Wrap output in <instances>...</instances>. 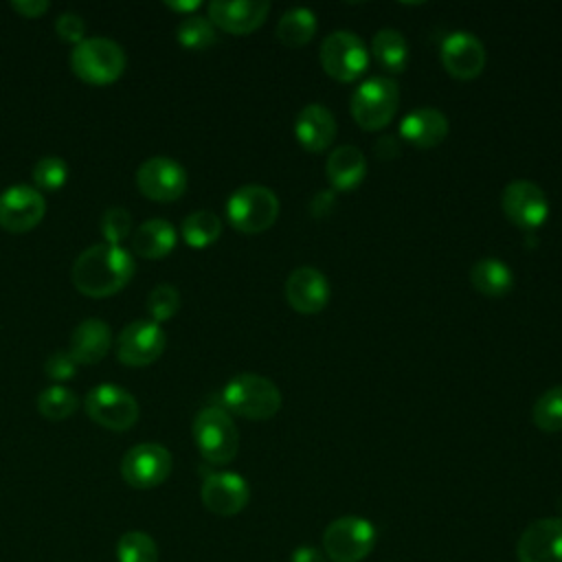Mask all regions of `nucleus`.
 Here are the masks:
<instances>
[{
  "label": "nucleus",
  "mask_w": 562,
  "mask_h": 562,
  "mask_svg": "<svg viewBox=\"0 0 562 562\" xmlns=\"http://www.w3.org/2000/svg\"><path fill=\"white\" fill-rule=\"evenodd\" d=\"M112 347V329L101 318L81 321L70 334L68 353L77 364H97L101 362Z\"/></svg>",
  "instance_id": "obj_22"
},
{
  "label": "nucleus",
  "mask_w": 562,
  "mask_h": 562,
  "mask_svg": "<svg viewBox=\"0 0 562 562\" xmlns=\"http://www.w3.org/2000/svg\"><path fill=\"white\" fill-rule=\"evenodd\" d=\"M165 345L162 327L151 318H138L119 331L116 358L127 367H147L162 356Z\"/></svg>",
  "instance_id": "obj_12"
},
{
  "label": "nucleus",
  "mask_w": 562,
  "mask_h": 562,
  "mask_svg": "<svg viewBox=\"0 0 562 562\" xmlns=\"http://www.w3.org/2000/svg\"><path fill=\"white\" fill-rule=\"evenodd\" d=\"M44 373H46L50 380L64 382V380L75 378V373H77V362H75V358L68 353V349H57V351H53V353L46 358V362H44Z\"/></svg>",
  "instance_id": "obj_37"
},
{
  "label": "nucleus",
  "mask_w": 562,
  "mask_h": 562,
  "mask_svg": "<svg viewBox=\"0 0 562 562\" xmlns=\"http://www.w3.org/2000/svg\"><path fill=\"white\" fill-rule=\"evenodd\" d=\"M132 228V215L123 206H112L101 215V235L108 244H121Z\"/></svg>",
  "instance_id": "obj_35"
},
{
  "label": "nucleus",
  "mask_w": 562,
  "mask_h": 562,
  "mask_svg": "<svg viewBox=\"0 0 562 562\" xmlns=\"http://www.w3.org/2000/svg\"><path fill=\"white\" fill-rule=\"evenodd\" d=\"M169 9H173V11H180V13H187V15H191L195 9H200L202 7V2L200 0H184V2H180V0H167L165 2Z\"/></svg>",
  "instance_id": "obj_42"
},
{
  "label": "nucleus",
  "mask_w": 562,
  "mask_h": 562,
  "mask_svg": "<svg viewBox=\"0 0 562 562\" xmlns=\"http://www.w3.org/2000/svg\"><path fill=\"white\" fill-rule=\"evenodd\" d=\"M375 154L384 160L389 158H395L400 154V145H397V138L395 136H384L375 143Z\"/></svg>",
  "instance_id": "obj_41"
},
{
  "label": "nucleus",
  "mask_w": 562,
  "mask_h": 562,
  "mask_svg": "<svg viewBox=\"0 0 562 562\" xmlns=\"http://www.w3.org/2000/svg\"><path fill=\"white\" fill-rule=\"evenodd\" d=\"M371 53L389 72H402L408 64V42L397 29H380L371 40Z\"/></svg>",
  "instance_id": "obj_27"
},
{
  "label": "nucleus",
  "mask_w": 562,
  "mask_h": 562,
  "mask_svg": "<svg viewBox=\"0 0 562 562\" xmlns=\"http://www.w3.org/2000/svg\"><path fill=\"white\" fill-rule=\"evenodd\" d=\"M125 50L110 37H86L70 53L72 72L92 86L114 83L125 72Z\"/></svg>",
  "instance_id": "obj_4"
},
{
  "label": "nucleus",
  "mask_w": 562,
  "mask_h": 562,
  "mask_svg": "<svg viewBox=\"0 0 562 562\" xmlns=\"http://www.w3.org/2000/svg\"><path fill=\"white\" fill-rule=\"evenodd\" d=\"M470 283L479 294L487 299H501L514 288V272L503 259L483 257L472 263Z\"/></svg>",
  "instance_id": "obj_25"
},
{
  "label": "nucleus",
  "mask_w": 562,
  "mask_h": 562,
  "mask_svg": "<svg viewBox=\"0 0 562 562\" xmlns=\"http://www.w3.org/2000/svg\"><path fill=\"white\" fill-rule=\"evenodd\" d=\"M222 404L224 411H231L244 419L266 422L279 413L283 397L272 380L257 373H239L226 382Z\"/></svg>",
  "instance_id": "obj_2"
},
{
  "label": "nucleus",
  "mask_w": 562,
  "mask_h": 562,
  "mask_svg": "<svg viewBox=\"0 0 562 562\" xmlns=\"http://www.w3.org/2000/svg\"><path fill=\"white\" fill-rule=\"evenodd\" d=\"M290 562H327V558H325L323 549L303 544V547L294 549V553L290 555Z\"/></svg>",
  "instance_id": "obj_40"
},
{
  "label": "nucleus",
  "mask_w": 562,
  "mask_h": 562,
  "mask_svg": "<svg viewBox=\"0 0 562 562\" xmlns=\"http://www.w3.org/2000/svg\"><path fill=\"white\" fill-rule=\"evenodd\" d=\"M31 178H33L37 189H42V191H57L68 180V165L59 156H44V158H40L33 165Z\"/></svg>",
  "instance_id": "obj_33"
},
{
  "label": "nucleus",
  "mask_w": 562,
  "mask_h": 562,
  "mask_svg": "<svg viewBox=\"0 0 562 562\" xmlns=\"http://www.w3.org/2000/svg\"><path fill=\"white\" fill-rule=\"evenodd\" d=\"M329 281L312 266L294 268L285 279V301L299 314H318L329 303Z\"/></svg>",
  "instance_id": "obj_17"
},
{
  "label": "nucleus",
  "mask_w": 562,
  "mask_h": 562,
  "mask_svg": "<svg viewBox=\"0 0 562 562\" xmlns=\"http://www.w3.org/2000/svg\"><path fill=\"white\" fill-rule=\"evenodd\" d=\"M325 173L334 191H353L367 176L364 154L356 145H340L327 156Z\"/></svg>",
  "instance_id": "obj_23"
},
{
  "label": "nucleus",
  "mask_w": 562,
  "mask_h": 562,
  "mask_svg": "<svg viewBox=\"0 0 562 562\" xmlns=\"http://www.w3.org/2000/svg\"><path fill=\"white\" fill-rule=\"evenodd\" d=\"M400 105V88L389 77H371L362 81L351 94V116L358 127L375 132L386 127Z\"/></svg>",
  "instance_id": "obj_6"
},
{
  "label": "nucleus",
  "mask_w": 562,
  "mask_h": 562,
  "mask_svg": "<svg viewBox=\"0 0 562 562\" xmlns=\"http://www.w3.org/2000/svg\"><path fill=\"white\" fill-rule=\"evenodd\" d=\"M501 209L514 226L522 231H536L547 222L551 204L542 187L536 182L514 180L501 193Z\"/></svg>",
  "instance_id": "obj_11"
},
{
  "label": "nucleus",
  "mask_w": 562,
  "mask_h": 562,
  "mask_svg": "<svg viewBox=\"0 0 562 562\" xmlns=\"http://www.w3.org/2000/svg\"><path fill=\"white\" fill-rule=\"evenodd\" d=\"M448 119L437 108H417L400 123V138L419 149L437 147L448 136Z\"/></svg>",
  "instance_id": "obj_21"
},
{
  "label": "nucleus",
  "mask_w": 562,
  "mask_h": 562,
  "mask_svg": "<svg viewBox=\"0 0 562 562\" xmlns=\"http://www.w3.org/2000/svg\"><path fill=\"white\" fill-rule=\"evenodd\" d=\"M176 40L189 50H204L211 44H215L217 33L209 18L191 13L180 20V24L176 29Z\"/></svg>",
  "instance_id": "obj_31"
},
{
  "label": "nucleus",
  "mask_w": 562,
  "mask_h": 562,
  "mask_svg": "<svg viewBox=\"0 0 562 562\" xmlns=\"http://www.w3.org/2000/svg\"><path fill=\"white\" fill-rule=\"evenodd\" d=\"M88 417L108 430H130L138 419L136 397L114 382H101L88 391L83 400Z\"/></svg>",
  "instance_id": "obj_8"
},
{
  "label": "nucleus",
  "mask_w": 562,
  "mask_h": 562,
  "mask_svg": "<svg viewBox=\"0 0 562 562\" xmlns=\"http://www.w3.org/2000/svg\"><path fill=\"white\" fill-rule=\"evenodd\" d=\"M35 404H37V411L42 417H46L50 422H61L77 411L79 400L68 386L50 384L37 395Z\"/></svg>",
  "instance_id": "obj_29"
},
{
  "label": "nucleus",
  "mask_w": 562,
  "mask_h": 562,
  "mask_svg": "<svg viewBox=\"0 0 562 562\" xmlns=\"http://www.w3.org/2000/svg\"><path fill=\"white\" fill-rule=\"evenodd\" d=\"M321 66L323 70L342 83L360 79L369 66V50L364 42L353 31H334L321 44Z\"/></svg>",
  "instance_id": "obj_9"
},
{
  "label": "nucleus",
  "mask_w": 562,
  "mask_h": 562,
  "mask_svg": "<svg viewBox=\"0 0 562 562\" xmlns=\"http://www.w3.org/2000/svg\"><path fill=\"white\" fill-rule=\"evenodd\" d=\"M48 2L46 0H11V9L18 11L22 18H42L48 11Z\"/></svg>",
  "instance_id": "obj_39"
},
{
  "label": "nucleus",
  "mask_w": 562,
  "mask_h": 562,
  "mask_svg": "<svg viewBox=\"0 0 562 562\" xmlns=\"http://www.w3.org/2000/svg\"><path fill=\"white\" fill-rule=\"evenodd\" d=\"M171 452L160 443H136L121 459V476L136 490H149L165 483L171 474Z\"/></svg>",
  "instance_id": "obj_10"
},
{
  "label": "nucleus",
  "mask_w": 562,
  "mask_h": 562,
  "mask_svg": "<svg viewBox=\"0 0 562 562\" xmlns=\"http://www.w3.org/2000/svg\"><path fill=\"white\" fill-rule=\"evenodd\" d=\"M375 540L378 531L371 520L362 516H340L323 531V553L331 562H360L373 551Z\"/></svg>",
  "instance_id": "obj_7"
},
{
  "label": "nucleus",
  "mask_w": 562,
  "mask_h": 562,
  "mask_svg": "<svg viewBox=\"0 0 562 562\" xmlns=\"http://www.w3.org/2000/svg\"><path fill=\"white\" fill-rule=\"evenodd\" d=\"M134 277V257L119 244H94L72 263V285L92 299H103L123 290Z\"/></svg>",
  "instance_id": "obj_1"
},
{
  "label": "nucleus",
  "mask_w": 562,
  "mask_h": 562,
  "mask_svg": "<svg viewBox=\"0 0 562 562\" xmlns=\"http://www.w3.org/2000/svg\"><path fill=\"white\" fill-rule=\"evenodd\" d=\"M198 452L213 465H226L237 457L239 430L222 406H204L191 424Z\"/></svg>",
  "instance_id": "obj_3"
},
{
  "label": "nucleus",
  "mask_w": 562,
  "mask_h": 562,
  "mask_svg": "<svg viewBox=\"0 0 562 562\" xmlns=\"http://www.w3.org/2000/svg\"><path fill=\"white\" fill-rule=\"evenodd\" d=\"M119 562H158V544L145 531H127L116 542Z\"/></svg>",
  "instance_id": "obj_32"
},
{
  "label": "nucleus",
  "mask_w": 562,
  "mask_h": 562,
  "mask_svg": "<svg viewBox=\"0 0 562 562\" xmlns=\"http://www.w3.org/2000/svg\"><path fill=\"white\" fill-rule=\"evenodd\" d=\"M316 15L307 7L288 9L277 22V40L288 48L305 46L316 33Z\"/></svg>",
  "instance_id": "obj_26"
},
{
  "label": "nucleus",
  "mask_w": 562,
  "mask_h": 562,
  "mask_svg": "<svg viewBox=\"0 0 562 562\" xmlns=\"http://www.w3.org/2000/svg\"><path fill=\"white\" fill-rule=\"evenodd\" d=\"M178 235L171 222L162 217H151L143 222L132 233V248L143 259H162L176 248Z\"/></svg>",
  "instance_id": "obj_24"
},
{
  "label": "nucleus",
  "mask_w": 562,
  "mask_h": 562,
  "mask_svg": "<svg viewBox=\"0 0 562 562\" xmlns=\"http://www.w3.org/2000/svg\"><path fill=\"white\" fill-rule=\"evenodd\" d=\"M202 503L217 516H235L250 501V487L237 472H209L200 490Z\"/></svg>",
  "instance_id": "obj_16"
},
{
  "label": "nucleus",
  "mask_w": 562,
  "mask_h": 562,
  "mask_svg": "<svg viewBox=\"0 0 562 562\" xmlns=\"http://www.w3.org/2000/svg\"><path fill=\"white\" fill-rule=\"evenodd\" d=\"M180 233H182V239L187 241V246L198 248V250L209 248L222 235V220L213 211L200 209V211L189 213L182 220Z\"/></svg>",
  "instance_id": "obj_28"
},
{
  "label": "nucleus",
  "mask_w": 562,
  "mask_h": 562,
  "mask_svg": "<svg viewBox=\"0 0 562 562\" xmlns=\"http://www.w3.org/2000/svg\"><path fill=\"white\" fill-rule=\"evenodd\" d=\"M55 31H57V35H59L64 42L75 44V46L86 40V22H83V18H81L79 13H75V11H64V13H59L57 20H55Z\"/></svg>",
  "instance_id": "obj_36"
},
{
  "label": "nucleus",
  "mask_w": 562,
  "mask_h": 562,
  "mask_svg": "<svg viewBox=\"0 0 562 562\" xmlns=\"http://www.w3.org/2000/svg\"><path fill=\"white\" fill-rule=\"evenodd\" d=\"M336 206V193L331 189H321L314 193V198L310 200V213L314 217H325L334 211Z\"/></svg>",
  "instance_id": "obj_38"
},
{
  "label": "nucleus",
  "mask_w": 562,
  "mask_h": 562,
  "mask_svg": "<svg viewBox=\"0 0 562 562\" xmlns=\"http://www.w3.org/2000/svg\"><path fill=\"white\" fill-rule=\"evenodd\" d=\"M531 422L542 432H560L562 430V384L547 389L533 402Z\"/></svg>",
  "instance_id": "obj_30"
},
{
  "label": "nucleus",
  "mask_w": 562,
  "mask_h": 562,
  "mask_svg": "<svg viewBox=\"0 0 562 562\" xmlns=\"http://www.w3.org/2000/svg\"><path fill=\"white\" fill-rule=\"evenodd\" d=\"M180 307V292L171 283H158L147 296V312L154 323L169 321Z\"/></svg>",
  "instance_id": "obj_34"
},
{
  "label": "nucleus",
  "mask_w": 562,
  "mask_h": 562,
  "mask_svg": "<svg viewBox=\"0 0 562 562\" xmlns=\"http://www.w3.org/2000/svg\"><path fill=\"white\" fill-rule=\"evenodd\" d=\"M226 217L239 233H263L279 217V198L263 184H244L226 200Z\"/></svg>",
  "instance_id": "obj_5"
},
{
  "label": "nucleus",
  "mask_w": 562,
  "mask_h": 562,
  "mask_svg": "<svg viewBox=\"0 0 562 562\" xmlns=\"http://www.w3.org/2000/svg\"><path fill=\"white\" fill-rule=\"evenodd\" d=\"M294 136L307 151H325L336 138V119L321 103H307L294 119Z\"/></svg>",
  "instance_id": "obj_20"
},
{
  "label": "nucleus",
  "mask_w": 562,
  "mask_h": 562,
  "mask_svg": "<svg viewBox=\"0 0 562 562\" xmlns=\"http://www.w3.org/2000/svg\"><path fill=\"white\" fill-rule=\"evenodd\" d=\"M184 167L169 156H151L136 169L138 191L154 202H173L187 191Z\"/></svg>",
  "instance_id": "obj_13"
},
{
  "label": "nucleus",
  "mask_w": 562,
  "mask_h": 562,
  "mask_svg": "<svg viewBox=\"0 0 562 562\" xmlns=\"http://www.w3.org/2000/svg\"><path fill=\"white\" fill-rule=\"evenodd\" d=\"M44 213L46 200L31 184H13L0 193V226L9 233L33 231Z\"/></svg>",
  "instance_id": "obj_14"
},
{
  "label": "nucleus",
  "mask_w": 562,
  "mask_h": 562,
  "mask_svg": "<svg viewBox=\"0 0 562 562\" xmlns=\"http://www.w3.org/2000/svg\"><path fill=\"white\" fill-rule=\"evenodd\" d=\"M213 26L231 35H248L257 31L270 11L266 0H213L206 7Z\"/></svg>",
  "instance_id": "obj_18"
},
{
  "label": "nucleus",
  "mask_w": 562,
  "mask_h": 562,
  "mask_svg": "<svg viewBox=\"0 0 562 562\" xmlns=\"http://www.w3.org/2000/svg\"><path fill=\"white\" fill-rule=\"evenodd\" d=\"M518 562H562V518H540L527 525L516 542Z\"/></svg>",
  "instance_id": "obj_19"
},
{
  "label": "nucleus",
  "mask_w": 562,
  "mask_h": 562,
  "mask_svg": "<svg viewBox=\"0 0 562 562\" xmlns=\"http://www.w3.org/2000/svg\"><path fill=\"white\" fill-rule=\"evenodd\" d=\"M485 46L470 31H452L441 42V64L454 79L470 81L485 68Z\"/></svg>",
  "instance_id": "obj_15"
}]
</instances>
